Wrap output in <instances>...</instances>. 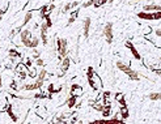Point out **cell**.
Returning a JSON list of instances; mask_svg holds the SVG:
<instances>
[{"label": "cell", "instance_id": "cell-30", "mask_svg": "<svg viewBox=\"0 0 161 124\" xmlns=\"http://www.w3.org/2000/svg\"><path fill=\"white\" fill-rule=\"evenodd\" d=\"M79 87H80V85H77V84H72V85H71V89H69V94H74L75 90L79 89Z\"/></svg>", "mask_w": 161, "mask_h": 124}, {"label": "cell", "instance_id": "cell-19", "mask_svg": "<svg viewBox=\"0 0 161 124\" xmlns=\"http://www.w3.org/2000/svg\"><path fill=\"white\" fill-rule=\"evenodd\" d=\"M47 71L43 67H41V71H39V73H37V78L38 80H42V81H45L46 80V77H47Z\"/></svg>", "mask_w": 161, "mask_h": 124}, {"label": "cell", "instance_id": "cell-31", "mask_svg": "<svg viewBox=\"0 0 161 124\" xmlns=\"http://www.w3.org/2000/svg\"><path fill=\"white\" fill-rule=\"evenodd\" d=\"M153 34L156 35L157 38H160V37H161V28H160V26H157V28L153 30Z\"/></svg>", "mask_w": 161, "mask_h": 124}, {"label": "cell", "instance_id": "cell-33", "mask_svg": "<svg viewBox=\"0 0 161 124\" xmlns=\"http://www.w3.org/2000/svg\"><path fill=\"white\" fill-rule=\"evenodd\" d=\"M93 5V0H88V1L85 3H83V7L84 8H88V7H92Z\"/></svg>", "mask_w": 161, "mask_h": 124}, {"label": "cell", "instance_id": "cell-4", "mask_svg": "<svg viewBox=\"0 0 161 124\" xmlns=\"http://www.w3.org/2000/svg\"><path fill=\"white\" fill-rule=\"evenodd\" d=\"M124 47H126V48H129V50H130V52L132 54L134 59H136V60H140V62L143 60V56L140 55V52H139V50H138V48H136L135 46H134V43H132L131 41H126V42H124Z\"/></svg>", "mask_w": 161, "mask_h": 124}, {"label": "cell", "instance_id": "cell-32", "mask_svg": "<svg viewBox=\"0 0 161 124\" xmlns=\"http://www.w3.org/2000/svg\"><path fill=\"white\" fill-rule=\"evenodd\" d=\"M33 57L37 59V57H41V52L37 50V48H33Z\"/></svg>", "mask_w": 161, "mask_h": 124}, {"label": "cell", "instance_id": "cell-1", "mask_svg": "<svg viewBox=\"0 0 161 124\" xmlns=\"http://www.w3.org/2000/svg\"><path fill=\"white\" fill-rule=\"evenodd\" d=\"M115 65H117V68L119 69V71H122L124 75H127L129 80H131V81H139L140 80V73H139L138 71H135V69H132L130 67V64L118 60V62L115 63Z\"/></svg>", "mask_w": 161, "mask_h": 124}, {"label": "cell", "instance_id": "cell-5", "mask_svg": "<svg viewBox=\"0 0 161 124\" xmlns=\"http://www.w3.org/2000/svg\"><path fill=\"white\" fill-rule=\"evenodd\" d=\"M69 65H71V57L67 55L60 60V72H62V75H59V76H64L67 73V71H68Z\"/></svg>", "mask_w": 161, "mask_h": 124}, {"label": "cell", "instance_id": "cell-24", "mask_svg": "<svg viewBox=\"0 0 161 124\" xmlns=\"http://www.w3.org/2000/svg\"><path fill=\"white\" fill-rule=\"evenodd\" d=\"M9 5H11V3L7 1V4L4 5V8H1V9H0V19H3V16H4V14L8 12V9H9Z\"/></svg>", "mask_w": 161, "mask_h": 124}, {"label": "cell", "instance_id": "cell-25", "mask_svg": "<svg viewBox=\"0 0 161 124\" xmlns=\"http://www.w3.org/2000/svg\"><path fill=\"white\" fill-rule=\"evenodd\" d=\"M26 73H28L29 77L37 78V71H35V68H34V69H33V67H32V68H28V72H26Z\"/></svg>", "mask_w": 161, "mask_h": 124}, {"label": "cell", "instance_id": "cell-10", "mask_svg": "<svg viewBox=\"0 0 161 124\" xmlns=\"http://www.w3.org/2000/svg\"><path fill=\"white\" fill-rule=\"evenodd\" d=\"M136 16L139 17L140 20H144V21H153V12H138Z\"/></svg>", "mask_w": 161, "mask_h": 124}, {"label": "cell", "instance_id": "cell-26", "mask_svg": "<svg viewBox=\"0 0 161 124\" xmlns=\"http://www.w3.org/2000/svg\"><path fill=\"white\" fill-rule=\"evenodd\" d=\"M72 8H71V3L69 1H67L64 5H63V8H62V13H68L69 11H71Z\"/></svg>", "mask_w": 161, "mask_h": 124}, {"label": "cell", "instance_id": "cell-12", "mask_svg": "<svg viewBox=\"0 0 161 124\" xmlns=\"http://www.w3.org/2000/svg\"><path fill=\"white\" fill-rule=\"evenodd\" d=\"M33 35H32V32H30V29H22L20 32V41L24 42L25 39H30Z\"/></svg>", "mask_w": 161, "mask_h": 124}, {"label": "cell", "instance_id": "cell-39", "mask_svg": "<svg viewBox=\"0 0 161 124\" xmlns=\"http://www.w3.org/2000/svg\"><path fill=\"white\" fill-rule=\"evenodd\" d=\"M0 22H1V21H0Z\"/></svg>", "mask_w": 161, "mask_h": 124}, {"label": "cell", "instance_id": "cell-38", "mask_svg": "<svg viewBox=\"0 0 161 124\" xmlns=\"http://www.w3.org/2000/svg\"><path fill=\"white\" fill-rule=\"evenodd\" d=\"M0 87H3V77H1V75H0Z\"/></svg>", "mask_w": 161, "mask_h": 124}, {"label": "cell", "instance_id": "cell-22", "mask_svg": "<svg viewBox=\"0 0 161 124\" xmlns=\"http://www.w3.org/2000/svg\"><path fill=\"white\" fill-rule=\"evenodd\" d=\"M39 16H41V19H43V16L46 13H48V5L47 4H45V5H42L41 8H39Z\"/></svg>", "mask_w": 161, "mask_h": 124}, {"label": "cell", "instance_id": "cell-28", "mask_svg": "<svg viewBox=\"0 0 161 124\" xmlns=\"http://www.w3.org/2000/svg\"><path fill=\"white\" fill-rule=\"evenodd\" d=\"M34 64L38 65V67H45V60L41 59V57H37V59H34Z\"/></svg>", "mask_w": 161, "mask_h": 124}, {"label": "cell", "instance_id": "cell-11", "mask_svg": "<svg viewBox=\"0 0 161 124\" xmlns=\"http://www.w3.org/2000/svg\"><path fill=\"white\" fill-rule=\"evenodd\" d=\"M32 19H33V11H28L25 13V16H24V20H22V24L19 26V28H21V29H24V26H26L28 24L32 21Z\"/></svg>", "mask_w": 161, "mask_h": 124}, {"label": "cell", "instance_id": "cell-23", "mask_svg": "<svg viewBox=\"0 0 161 124\" xmlns=\"http://www.w3.org/2000/svg\"><path fill=\"white\" fill-rule=\"evenodd\" d=\"M88 84H89V86L92 87L95 92H97V90H98V86H97V81L95 80V78H88Z\"/></svg>", "mask_w": 161, "mask_h": 124}, {"label": "cell", "instance_id": "cell-15", "mask_svg": "<svg viewBox=\"0 0 161 124\" xmlns=\"http://www.w3.org/2000/svg\"><path fill=\"white\" fill-rule=\"evenodd\" d=\"M67 106H68V108H74L76 106V102H77V97L75 94H69V98L67 99Z\"/></svg>", "mask_w": 161, "mask_h": 124}, {"label": "cell", "instance_id": "cell-7", "mask_svg": "<svg viewBox=\"0 0 161 124\" xmlns=\"http://www.w3.org/2000/svg\"><path fill=\"white\" fill-rule=\"evenodd\" d=\"M90 25H92V19H90V17H85L84 21H83V37L85 39L89 37Z\"/></svg>", "mask_w": 161, "mask_h": 124}, {"label": "cell", "instance_id": "cell-6", "mask_svg": "<svg viewBox=\"0 0 161 124\" xmlns=\"http://www.w3.org/2000/svg\"><path fill=\"white\" fill-rule=\"evenodd\" d=\"M3 113H7L12 122H14V123L19 122V116H17V115L13 113V105H11V103H8V102H7V105H5V108H3Z\"/></svg>", "mask_w": 161, "mask_h": 124}, {"label": "cell", "instance_id": "cell-9", "mask_svg": "<svg viewBox=\"0 0 161 124\" xmlns=\"http://www.w3.org/2000/svg\"><path fill=\"white\" fill-rule=\"evenodd\" d=\"M143 11L145 12H155V11H161V5L159 3H149V4L143 5Z\"/></svg>", "mask_w": 161, "mask_h": 124}, {"label": "cell", "instance_id": "cell-3", "mask_svg": "<svg viewBox=\"0 0 161 124\" xmlns=\"http://www.w3.org/2000/svg\"><path fill=\"white\" fill-rule=\"evenodd\" d=\"M102 33H104V37L106 39V42H108L109 44L113 43V39H114V33H113V22H108L106 25L104 26V30H102Z\"/></svg>", "mask_w": 161, "mask_h": 124}, {"label": "cell", "instance_id": "cell-35", "mask_svg": "<svg viewBox=\"0 0 161 124\" xmlns=\"http://www.w3.org/2000/svg\"><path fill=\"white\" fill-rule=\"evenodd\" d=\"M47 90H48V94H54V90H55V87H54L53 84H50L47 87Z\"/></svg>", "mask_w": 161, "mask_h": 124}, {"label": "cell", "instance_id": "cell-2", "mask_svg": "<svg viewBox=\"0 0 161 124\" xmlns=\"http://www.w3.org/2000/svg\"><path fill=\"white\" fill-rule=\"evenodd\" d=\"M56 52L58 60H62L64 56L68 55V41L66 38H56Z\"/></svg>", "mask_w": 161, "mask_h": 124}, {"label": "cell", "instance_id": "cell-18", "mask_svg": "<svg viewBox=\"0 0 161 124\" xmlns=\"http://www.w3.org/2000/svg\"><path fill=\"white\" fill-rule=\"evenodd\" d=\"M147 98L149 99V101H160L161 99V94H160V92H153V93H149V94L147 95Z\"/></svg>", "mask_w": 161, "mask_h": 124}, {"label": "cell", "instance_id": "cell-16", "mask_svg": "<svg viewBox=\"0 0 161 124\" xmlns=\"http://www.w3.org/2000/svg\"><path fill=\"white\" fill-rule=\"evenodd\" d=\"M101 114H102V116H104V118L110 116V115H111V105H110V103L104 105V108H102Z\"/></svg>", "mask_w": 161, "mask_h": 124}, {"label": "cell", "instance_id": "cell-37", "mask_svg": "<svg viewBox=\"0 0 161 124\" xmlns=\"http://www.w3.org/2000/svg\"><path fill=\"white\" fill-rule=\"evenodd\" d=\"M11 89H13V90H17V86H16V81H11V85H9Z\"/></svg>", "mask_w": 161, "mask_h": 124}, {"label": "cell", "instance_id": "cell-13", "mask_svg": "<svg viewBox=\"0 0 161 124\" xmlns=\"http://www.w3.org/2000/svg\"><path fill=\"white\" fill-rule=\"evenodd\" d=\"M79 12H80V9H79V7L76 8V9L74 12H71V16H69V19H68V22H67V25H72V24L75 22L76 20H77V17H79Z\"/></svg>", "mask_w": 161, "mask_h": 124}, {"label": "cell", "instance_id": "cell-14", "mask_svg": "<svg viewBox=\"0 0 161 124\" xmlns=\"http://www.w3.org/2000/svg\"><path fill=\"white\" fill-rule=\"evenodd\" d=\"M119 116H121V119H123V120H127V119H129L130 113H129V108H127V106H121Z\"/></svg>", "mask_w": 161, "mask_h": 124}, {"label": "cell", "instance_id": "cell-27", "mask_svg": "<svg viewBox=\"0 0 161 124\" xmlns=\"http://www.w3.org/2000/svg\"><path fill=\"white\" fill-rule=\"evenodd\" d=\"M93 76H95V69L92 67H89L87 69V80L88 78H93Z\"/></svg>", "mask_w": 161, "mask_h": 124}, {"label": "cell", "instance_id": "cell-29", "mask_svg": "<svg viewBox=\"0 0 161 124\" xmlns=\"http://www.w3.org/2000/svg\"><path fill=\"white\" fill-rule=\"evenodd\" d=\"M160 19H161V12L155 11L153 12V21H160Z\"/></svg>", "mask_w": 161, "mask_h": 124}, {"label": "cell", "instance_id": "cell-34", "mask_svg": "<svg viewBox=\"0 0 161 124\" xmlns=\"http://www.w3.org/2000/svg\"><path fill=\"white\" fill-rule=\"evenodd\" d=\"M25 67H26V69H28V68H32V67H33L32 59H26V62H25Z\"/></svg>", "mask_w": 161, "mask_h": 124}, {"label": "cell", "instance_id": "cell-21", "mask_svg": "<svg viewBox=\"0 0 161 124\" xmlns=\"http://www.w3.org/2000/svg\"><path fill=\"white\" fill-rule=\"evenodd\" d=\"M110 95H111V92H109V90H106V92L102 93V103L108 105L109 103V99H110Z\"/></svg>", "mask_w": 161, "mask_h": 124}, {"label": "cell", "instance_id": "cell-36", "mask_svg": "<svg viewBox=\"0 0 161 124\" xmlns=\"http://www.w3.org/2000/svg\"><path fill=\"white\" fill-rule=\"evenodd\" d=\"M79 5H80V1H76V0H75V1H72V3H71V8H72V9L77 8Z\"/></svg>", "mask_w": 161, "mask_h": 124}, {"label": "cell", "instance_id": "cell-20", "mask_svg": "<svg viewBox=\"0 0 161 124\" xmlns=\"http://www.w3.org/2000/svg\"><path fill=\"white\" fill-rule=\"evenodd\" d=\"M8 55H9V57H14V59H16V57H22L21 56V52H19L16 48H9Z\"/></svg>", "mask_w": 161, "mask_h": 124}, {"label": "cell", "instance_id": "cell-8", "mask_svg": "<svg viewBox=\"0 0 161 124\" xmlns=\"http://www.w3.org/2000/svg\"><path fill=\"white\" fill-rule=\"evenodd\" d=\"M38 89H39V86L35 81L30 84H24L22 86L17 87V90H26V92H34V90H38Z\"/></svg>", "mask_w": 161, "mask_h": 124}, {"label": "cell", "instance_id": "cell-17", "mask_svg": "<svg viewBox=\"0 0 161 124\" xmlns=\"http://www.w3.org/2000/svg\"><path fill=\"white\" fill-rule=\"evenodd\" d=\"M41 43V38L38 35H33L32 37V42H30V48H37Z\"/></svg>", "mask_w": 161, "mask_h": 124}]
</instances>
